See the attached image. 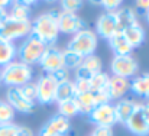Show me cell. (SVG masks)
I'll list each match as a JSON object with an SVG mask.
<instances>
[{
  "mask_svg": "<svg viewBox=\"0 0 149 136\" xmlns=\"http://www.w3.org/2000/svg\"><path fill=\"white\" fill-rule=\"evenodd\" d=\"M129 91H130V80L120 78V77H110V81L106 89V93L110 101L123 98Z\"/></svg>",
  "mask_w": 149,
  "mask_h": 136,
  "instance_id": "cell-16",
  "label": "cell"
},
{
  "mask_svg": "<svg viewBox=\"0 0 149 136\" xmlns=\"http://www.w3.org/2000/svg\"><path fill=\"white\" fill-rule=\"evenodd\" d=\"M93 77V74L90 71H87L84 67H78L75 70V80H84V81H90V78Z\"/></svg>",
  "mask_w": 149,
  "mask_h": 136,
  "instance_id": "cell-37",
  "label": "cell"
},
{
  "mask_svg": "<svg viewBox=\"0 0 149 136\" xmlns=\"http://www.w3.org/2000/svg\"><path fill=\"white\" fill-rule=\"evenodd\" d=\"M83 56L81 55H78V54H75V52H72V51H68V49H65V51H62V67L65 68V70H77L80 65H81V62H83Z\"/></svg>",
  "mask_w": 149,
  "mask_h": 136,
  "instance_id": "cell-25",
  "label": "cell"
},
{
  "mask_svg": "<svg viewBox=\"0 0 149 136\" xmlns=\"http://www.w3.org/2000/svg\"><path fill=\"white\" fill-rule=\"evenodd\" d=\"M130 91L135 96L149 100V73H143L142 75H135L130 80Z\"/></svg>",
  "mask_w": 149,
  "mask_h": 136,
  "instance_id": "cell-20",
  "label": "cell"
},
{
  "mask_svg": "<svg viewBox=\"0 0 149 136\" xmlns=\"http://www.w3.org/2000/svg\"><path fill=\"white\" fill-rule=\"evenodd\" d=\"M31 35L39 39L47 48L54 46L55 42L58 41V35H59L58 22L48 12H44L31 22Z\"/></svg>",
  "mask_w": 149,
  "mask_h": 136,
  "instance_id": "cell-1",
  "label": "cell"
},
{
  "mask_svg": "<svg viewBox=\"0 0 149 136\" xmlns=\"http://www.w3.org/2000/svg\"><path fill=\"white\" fill-rule=\"evenodd\" d=\"M116 16H117V31H125L139 23L136 12L133 10V7H129V6H122L116 12Z\"/></svg>",
  "mask_w": 149,
  "mask_h": 136,
  "instance_id": "cell-18",
  "label": "cell"
},
{
  "mask_svg": "<svg viewBox=\"0 0 149 136\" xmlns=\"http://www.w3.org/2000/svg\"><path fill=\"white\" fill-rule=\"evenodd\" d=\"M0 84H1V78H0Z\"/></svg>",
  "mask_w": 149,
  "mask_h": 136,
  "instance_id": "cell-43",
  "label": "cell"
},
{
  "mask_svg": "<svg viewBox=\"0 0 149 136\" xmlns=\"http://www.w3.org/2000/svg\"><path fill=\"white\" fill-rule=\"evenodd\" d=\"M97 45H99V36L96 35L94 31L86 28V29L77 32L75 35H72V38L67 44V49L86 58L96 52Z\"/></svg>",
  "mask_w": 149,
  "mask_h": 136,
  "instance_id": "cell-3",
  "label": "cell"
},
{
  "mask_svg": "<svg viewBox=\"0 0 149 136\" xmlns=\"http://www.w3.org/2000/svg\"><path fill=\"white\" fill-rule=\"evenodd\" d=\"M145 16H146V20H148V23H149V10H148V13H146Z\"/></svg>",
  "mask_w": 149,
  "mask_h": 136,
  "instance_id": "cell-42",
  "label": "cell"
},
{
  "mask_svg": "<svg viewBox=\"0 0 149 136\" xmlns=\"http://www.w3.org/2000/svg\"><path fill=\"white\" fill-rule=\"evenodd\" d=\"M81 67H84L87 71H90V73L94 75V74H97V73L101 71L103 62H101L100 56H97L96 54H93V55H88V56H86V58L83 59Z\"/></svg>",
  "mask_w": 149,
  "mask_h": 136,
  "instance_id": "cell-27",
  "label": "cell"
},
{
  "mask_svg": "<svg viewBox=\"0 0 149 136\" xmlns=\"http://www.w3.org/2000/svg\"><path fill=\"white\" fill-rule=\"evenodd\" d=\"M87 117H88V122L93 123L94 126L113 128L117 123L116 113H114V106L111 103H104V104H100L97 107H94Z\"/></svg>",
  "mask_w": 149,
  "mask_h": 136,
  "instance_id": "cell-9",
  "label": "cell"
},
{
  "mask_svg": "<svg viewBox=\"0 0 149 136\" xmlns=\"http://www.w3.org/2000/svg\"><path fill=\"white\" fill-rule=\"evenodd\" d=\"M0 78H1V84H4L7 89L22 87L32 81L33 70L31 65H26L19 59H15L6 67L0 68Z\"/></svg>",
  "mask_w": 149,
  "mask_h": 136,
  "instance_id": "cell-2",
  "label": "cell"
},
{
  "mask_svg": "<svg viewBox=\"0 0 149 136\" xmlns=\"http://www.w3.org/2000/svg\"><path fill=\"white\" fill-rule=\"evenodd\" d=\"M107 41H109L110 48L113 49L114 55H130L133 51V48L129 45L122 31H116Z\"/></svg>",
  "mask_w": 149,
  "mask_h": 136,
  "instance_id": "cell-19",
  "label": "cell"
},
{
  "mask_svg": "<svg viewBox=\"0 0 149 136\" xmlns=\"http://www.w3.org/2000/svg\"><path fill=\"white\" fill-rule=\"evenodd\" d=\"M117 31V16L116 12H106L100 15L96 22V35L109 39Z\"/></svg>",
  "mask_w": 149,
  "mask_h": 136,
  "instance_id": "cell-14",
  "label": "cell"
},
{
  "mask_svg": "<svg viewBox=\"0 0 149 136\" xmlns=\"http://www.w3.org/2000/svg\"><path fill=\"white\" fill-rule=\"evenodd\" d=\"M86 29V22L75 13H67L61 10L58 19V31L65 35H75L77 32Z\"/></svg>",
  "mask_w": 149,
  "mask_h": 136,
  "instance_id": "cell-12",
  "label": "cell"
},
{
  "mask_svg": "<svg viewBox=\"0 0 149 136\" xmlns=\"http://www.w3.org/2000/svg\"><path fill=\"white\" fill-rule=\"evenodd\" d=\"M141 112H142L143 119L146 120V123L149 125V101H146V103H141Z\"/></svg>",
  "mask_w": 149,
  "mask_h": 136,
  "instance_id": "cell-39",
  "label": "cell"
},
{
  "mask_svg": "<svg viewBox=\"0 0 149 136\" xmlns=\"http://www.w3.org/2000/svg\"><path fill=\"white\" fill-rule=\"evenodd\" d=\"M125 126L127 128V130L135 136H148L149 135V125L142 116L141 112V103L138 104V107L135 109V112L132 113V116L127 119V122L125 123Z\"/></svg>",
  "mask_w": 149,
  "mask_h": 136,
  "instance_id": "cell-15",
  "label": "cell"
},
{
  "mask_svg": "<svg viewBox=\"0 0 149 136\" xmlns=\"http://www.w3.org/2000/svg\"><path fill=\"white\" fill-rule=\"evenodd\" d=\"M9 15H7V9H4V7H0V23L7 17Z\"/></svg>",
  "mask_w": 149,
  "mask_h": 136,
  "instance_id": "cell-40",
  "label": "cell"
},
{
  "mask_svg": "<svg viewBox=\"0 0 149 136\" xmlns=\"http://www.w3.org/2000/svg\"><path fill=\"white\" fill-rule=\"evenodd\" d=\"M36 84V101L39 104H52L55 101V91H56V81L52 78L51 74H41Z\"/></svg>",
  "mask_w": 149,
  "mask_h": 136,
  "instance_id": "cell-8",
  "label": "cell"
},
{
  "mask_svg": "<svg viewBox=\"0 0 149 136\" xmlns=\"http://www.w3.org/2000/svg\"><path fill=\"white\" fill-rule=\"evenodd\" d=\"M16 51L17 48L13 42L0 38V68L6 67L7 64L16 59Z\"/></svg>",
  "mask_w": 149,
  "mask_h": 136,
  "instance_id": "cell-23",
  "label": "cell"
},
{
  "mask_svg": "<svg viewBox=\"0 0 149 136\" xmlns=\"http://www.w3.org/2000/svg\"><path fill=\"white\" fill-rule=\"evenodd\" d=\"M74 87H75V93H77V94L87 93V91L91 90L90 81H84V80H75V81H74Z\"/></svg>",
  "mask_w": 149,
  "mask_h": 136,
  "instance_id": "cell-36",
  "label": "cell"
},
{
  "mask_svg": "<svg viewBox=\"0 0 149 136\" xmlns=\"http://www.w3.org/2000/svg\"><path fill=\"white\" fill-rule=\"evenodd\" d=\"M9 17L20 20V22H31V7L26 6L23 1H12L7 10Z\"/></svg>",
  "mask_w": 149,
  "mask_h": 136,
  "instance_id": "cell-22",
  "label": "cell"
},
{
  "mask_svg": "<svg viewBox=\"0 0 149 136\" xmlns=\"http://www.w3.org/2000/svg\"><path fill=\"white\" fill-rule=\"evenodd\" d=\"M75 101H77V106H78V112L83 116H88L91 113V110L94 107L100 106V104L110 103L106 90H103V91L90 90V91H87V93L77 94L75 96Z\"/></svg>",
  "mask_w": 149,
  "mask_h": 136,
  "instance_id": "cell-7",
  "label": "cell"
},
{
  "mask_svg": "<svg viewBox=\"0 0 149 136\" xmlns=\"http://www.w3.org/2000/svg\"><path fill=\"white\" fill-rule=\"evenodd\" d=\"M31 35V22H20L12 17H6L0 23V38L13 42L19 38H26Z\"/></svg>",
  "mask_w": 149,
  "mask_h": 136,
  "instance_id": "cell-6",
  "label": "cell"
},
{
  "mask_svg": "<svg viewBox=\"0 0 149 136\" xmlns=\"http://www.w3.org/2000/svg\"><path fill=\"white\" fill-rule=\"evenodd\" d=\"M15 114H16V112L7 104V101L0 100V125L12 123L15 119Z\"/></svg>",
  "mask_w": 149,
  "mask_h": 136,
  "instance_id": "cell-29",
  "label": "cell"
},
{
  "mask_svg": "<svg viewBox=\"0 0 149 136\" xmlns=\"http://www.w3.org/2000/svg\"><path fill=\"white\" fill-rule=\"evenodd\" d=\"M110 70H111L113 77L130 80L132 77L136 75L139 70V64L132 54L130 55H114L110 62Z\"/></svg>",
  "mask_w": 149,
  "mask_h": 136,
  "instance_id": "cell-5",
  "label": "cell"
},
{
  "mask_svg": "<svg viewBox=\"0 0 149 136\" xmlns=\"http://www.w3.org/2000/svg\"><path fill=\"white\" fill-rule=\"evenodd\" d=\"M138 101H135L133 98H127V97H123L120 100H117L114 106V113H116V120L117 123H126L127 119L132 116V113L135 112V109L138 107Z\"/></svg>",
  "mask_w": 149,
  "mask_h": 136,
  "instance_id": "cell-17",
  "label": "cell"
},
{
  "mask_svg": "<svg viewBox=\"0 0 149 136\" xmlns=\"http://www.w3.org/2000/svg\"><path fill=\"white\" fill-rule=\"evenodd\" d=\"M51 75H52V78H54L56 83H62V81L70 80V71H68V70H65L64 67H62V68H59V70H56L55 73H52Z\"/></svg>",
  "mask_w": 149,
  "mask_h": 136,
  "instance_id": "cell-34",
  "label": "cell"
},
{
  "mask_svg": "<svg viewBox=\"0 0 149 136\" xmlns=\"http://www.w3.org/2000/svg\"><path fill=\"white\" fill-rule=\"evenodd\" d=\"M41 68L47 73V74H52L56 70L62 68V51L55 48V46H48L45 48L39 62Z\"/></svg>",
  "mask_w": 149,
  "mask_h": 136,
  "instance_id": "cell-13",
  "label": "cell"
},
{
  "mask_svg": "<svg viewBox=\"0 0 149 136\" xmlns=\"http://www.w3.org/2000/svg\"><path fill=\"white\" fill-rule=\"evenodd\" d=\"M6 101L15 112H19V113H23V114H31L35 110V101L28 100L22 94L19 87L7 89V91H6Z\"/></svg>",
  "mask_w": 149,
  "mask_h": 136,
  "instance_id": "cell-11",
  "label": "cell"
},
{
  "mask_svg": "<svg viewBox=\"0 0 149 136\" xmlns=\"http://www.w3.org/2000/svg\"><path fill=\"white\" fill-rule=\"evenodd\" d=\"M109 81H110V75H109L107 73L100 71V73L94 74V75L90 78V87H91V90L103 91L107 89Z\"/></svg>",
  "mask_w": 149,
  "mask_h": 136,
  "instance_id": "cell-28",
  "label": "cell"
},
{
  "mask_svg": "<svg viewBox=\"0 0 149 136\" xmlns=\"http://www.w3.org/2000/svg\"><path fill=\"white\" fill-rule=\"evenodd\" d=\"M19 130V125L16 123H4L0 125V136H16Z\"/></svg>",
  "mask_w": 149,
  "mask_h": 136,
  "instance_id": "cell-32",
  "label": "cell"
},
{
  "mask_svg": "<svg viewBox=\"0 0 149 136\" xmlns=\"http://www.w3.org/2000/svg\"><path fill=\"white\" fill-rule=\"evenodd\" d=\"M10 3H12V1H9V0H0V7L7 9V7L10 6Z\"/></svg>",
  "mask_w": 149,
  "mask_h": 136,
  "instance_id": "cell-41",
  "label": "cell"
},
{
  "mask_svg": "<svg viewBox=\"0 0 149 136\" xmlns=\"http://www.w3.org/2000/svg\"><path fill=\"white\" fill-rule=\"evenodd\" d=\"M90 136H113V128L109 126H94Z\"/></svg>",
  "mask_w": 149,
  "mask_h": 136,
  "instance_id": "cell-35",
  "label": "cell"
},
{
  "mask_svg": "<svg viewBox=\"0 0 149 136\" xmlns=\"http://www.w3.org/2000/svg\"><path fill=\"white\" fill-rule=\"evenodd\" d=\"M75 96H77V93H75V87H74V81L67 80V81L56 84V91H55V101L56 103L75 98Z\"/></svg>",
  "mask_w": 149,
  "mask_h": 136,
  "instance_id": "cell-24",
  "label": "cell"
},
{
  "mask_svg": "<svg viewBox=\"0 0 149 136\" xmlns=\"http://www.w3.org/2000/svg\"><path fill=\"white\" fill-rule=\"evenodd\" d=\"M99 4L103 9H106L107 12H117L122 7L123 1L122 0H101V1H99Z\"/></svg>",
  "mask_w": 149,
  "mask_h": 136,
  "instance_id": "cell-33",
  "label": "cell"
},
{
  "mask_svg": "<svg viewBox=\"0 0 149 136\" xmlns=\"http://www.w3.org/2000/svg\"><path fill=\"white\" fill-rule=\"evenodd\" d=\"M58 114H61L62 117H67V119H72L77 114H80L75 98H71V100H65V101L58 103Z\"/></svg>",
  "mask_w": 149,
  "mask_h": 136,
  "instance_id": "cell-26",
  "label": "cell"
},
{
  "mask_svg": "<svg viewBox=\"0 0 149 136\" xmlns=\"http://www.w3.org/2000/svg\"><path fill=\"white\" fill-rule=\"evenodd\" d=\"M122 32H123L126 41L129 42V45L132 46L133 49H135V48H139V46L145 42L146 33H145V29H143L139 23L135 25V26H130V28H127V29H125V31H122Z\"/></svg>",
  "mask_w": 149,
  "mask_h": 136,
  "instance_id": "cell-21",
  "label": "cell"
},
{
  "mask_svg": "<svg viewBox=\"0 0 149 136\" xmlns=\"http://www.w3.org/2000/svg\"><path fill=\"white\" fill-rule=\"evenodd\" d=\"M71 130V122L61 114H54L41 128L38 136H67Z\"/></svg>",
  "mask_w": 149,
  "mask_h": 136,
  "instance_id": "cell-10",
  "label": "cell"
},
{
  "mask_svg": "<svg viewBox=\"0 0 149 136\" xmlns=\"http://www.w3.org/2000/svg\"><path fill=\"white\" fill-rule=\"evenodd\" d=\"M20 91H22V94L28 98V100H31V101H36V84L35 83H28V84H25V86H22V87H19Z\"/></svg>",
  "mask_w": 149,
  "mask_h": 136,
  "instance_id": "cell-31",
  "label": "cell"
},
{
  "mask_svg": "<svg viewBox=\"0 0 149 136\" xmlns=\"http://www.w3.org/2000/svg\"><path fill=\"white\" fill-rule=\"evenodd\" d=\"M133 10L136 13L146 15L149 10V0H138V1H135V9Z\"/></svg>",
  "mask_w": 149,
  "mask_h": 136,
  "instance_id": "cell-38",
  "label": "cell"
},
{
  "mask_svg": "<svg viewBox=\"0 0 149 136\" xmlns=\"http://www.w3.org/2000/svg\"><path fill=\"white\" fill-rule=\"evenodd\" d=\"M61 7H62V12H67V13H75L83 7V1L81 0H62L61 1Z\"/></svg>",
  "mask_w": 149,
  "mask_h": 136,
  "instance_id": "cell-30",
  "label": "cell"
},
{
  "mask_svg": "<svg viewBox=\"0 0 149 136\" xmlns=\"http://www.w3.org/2000/svg\"><path fill=\"white\" fill-rule=\"evenodd\" d=\"M16 48H17L16 58L19 61H22L23 64L32 67L33 64L39 62V59H41V56H42L47 46L44 45L39 39H36L33 35H29L22 41L20 45L16 46Z\"/></svg>",
  "mask_w": 149,
  "mask_h": 136,
  "instance_id": "cell-4",
  "label": "cell"
}]
</instances>
